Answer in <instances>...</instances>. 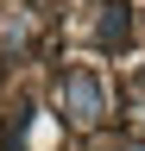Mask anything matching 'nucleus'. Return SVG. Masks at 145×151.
<instances>
[{
	"instance_id": "2",
	"label": "nucleus",
	"mask_w": 145,
	"mask_h": 151,
	"mask_svg": "<svg viewBox=\"0 0 145 151\" xmlns=\"http://www.w3.org/2000/svg\"><path fill=\"white\" fill-rule=\"evenodd\" d=\"M101 38H107V44H120V38H126V19H120V6L101 19Z\"/></svg>"
},
{
	"instance_id": "1",
	"label": "nucleus",
	"mask_w": 145,
	"mask_h": 151,
	"mask_svg": "<svg viewBox=\"0 0 145 151\" xmlns=\"http://www.w3.org/2000/svg\"><path fill=\"white\" fill-rule=\"evenodd\" d=\"M63 101H69V113H76V120H101V82L88 69H76L63 82Z\"/></svg>"
}]
</instances>
